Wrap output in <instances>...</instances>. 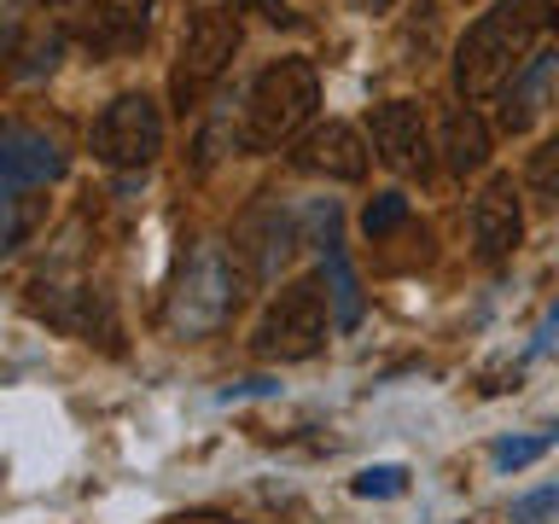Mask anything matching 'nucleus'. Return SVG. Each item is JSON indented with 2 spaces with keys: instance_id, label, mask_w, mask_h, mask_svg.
<instances>
[{
  "instance_id": "nucleus-26",
  "label": "nucleus",
  "mask_w": 559,
  "mask_h": 524,
  "mask_svg": "<svg viewBox=\"0 0 559 524\" xmlns=\"http://www.w3.org/2000/svg\"><path fill=\"white\" fill-rule=\"evenodd\" d=\"M262 7H269V12L280 17V12H286V0H262Z\"/></svg>"
},
{
  "instance_id": "nucleus-3",
  "label": "nucleus",
  "mask_w": 559,
  "mask_h": 524,
  "mask_svg": "<svg viewBox=\"0 0 559 524\" xmlns=\"http://www.w3.org/2000/svg\"><path fill=\"white\" fill-rule=\"evenodd\" d=\"M239 309V262L222 245H199L169 291V332L175 338H210Z\"/></svg>"
},
{
  "instance_id": "nucleus-7",
  "label": "nucleus",
  "mask_w": 559,
  "mask_h": 524,
  "mask_svg": "<svg viewBox=\"0 0 559 524\" xmlns=\"http://www.w3.org/2000/svg\"><path fill=\"white\" fill-rule=\"evenodd\" d=\"M157 0H76V35L99 59H117V52H134L152 35Z\"/></svg>"
},
{
  "instance_id": "nucleus-25",
  "label": "nucleus",
  "mask_w": 559,
  "mask_h": 524,
  "mask_svg": "<svg viewBox=\"0 0 559 524\" xmlns=\"http://www.w3.org/2000/svg\"><path fill=\"white\" fill-rule=\"evenodd\" d=\"M356 7H367V12H384V7H391V0H356Z\"/></svg>"
},
{
  "instance_id": "nucleus-5",
  "label": "nucleus",
  "mask_w": 559,
  "mask_h": 524,
  "mask_svg": "<svg viewBox=\"0 0 559 524\" xmlns=\"http://www.w3.org/2000/svg\"><path fill=\"white\" fill-rule=\"evenodd\" d=\"M239 52V12L222 7V0H204L199 12L187 17V35H181V59H175V76H169V94L181 111H192L210 87L222 82L227 59Z\"/></svg>"
},
{
  "instance_id": "nucleus-11",
  "label": "nucleus",
  "mask_w": 559,
  "mask_h": 524,
  "mask_svg": "<svg viewBox=\"0 0 559 524\" xmlns=\"http://www.w3.org/2000/svg\"><path fill=\"white\" fill-rule=\"evenodd\" d=\"M35 291H47V297H35V309L47 314L52 326H64V332H76V338H87L94 344V326L111 338V314H105V297H99V286H87V279H59V274H47Z\"/></svg>"
},
{
  "instance_id": "nucleus-4",
  "label": "nucleus",
  "mask_w": 559,
  "mask_h": 524,
  "mask_svg": "<svg viewBox=\"0 0 559 524\" xmlns=\"http://www.w3.org/2000/svg\"><path fill=\"white\" fill-rule=\"evenodd\" d=\"M332 309H326V279H292L280 286V297L262 309V321L251 332V349L262 361H304L326 344Z\"/></svg>"
},
{
  "instance_id": "nucleus-1",
  "label": "nucleus",
  "mask_w": 559,
  "mask_h": 524,
  "mask_svg": "<svg viewBox=\"0 0 559 524\" xmlns=\"http://www.w3.org/2000/svg\"><path fill=\"white\" fill-rule=\"evenodd\" d=\"M536 52V7L531 0H496L454 47V87L466 105L501 94L513 70Z\"/></svg>"
},
{
  "instance_id": "nucleus-24",
  "label": "nucleus",
  "mask_w": 559,
  "mask_h": 524,
  "mask_svg": "<svg viewBox=\"0 0 559 524\" xmlns=\"http://www.w3.org/2000/svg\"><path fill=\"white\" fill-rule=\"evenodd\" d=\"M542 12H548V24L559 29V0H542Z\"/></svg>"
},
{
  "instance_id": "nucleus-23",
  "label": "nucleus",
  "mask_w": 559,
  "mask_h": 524,
  "mask_svg": "<svg viewBox=\"0 0 559 524\" xmlns=\"http://www.w3.org/2000/svg\"><path fill=\"white\" fill-rule=\"evenodd\" d=\"M35 0H0V41H17V29L29 24Z\"/></svg>"
},
{
  "instance_id": "nucleus-16",
  "label": "nucleus",
  "mask_w": 559,
  "mask_h": 524,
  "mask_svg": "<svg viewBox=\"0 0 559 524\" xmlns=\"http://www.w3.org/2000/svg\"><path fill=\"white\" fill-rule=\"evenodd\" d=\"M321 279H326V303H332V321H338L344 332L361 321V286L356 274H349V257L344 251H326L321 262Z\"/></svg>"
},
{
  "instance_id": "nucleus-13",
  "label": "nucleus",
  "mask_w": 559,
  "mask_h": 524,
  "mask_svg": "<svg viewBox=\"0 0 559 524\" xmlns=\"http://www.w3.org/2000/svg\"><path fill=\"white\" fill-rule=\"evenodd\" d=\"M554 87H559V47H542V52H531V59L513 70V82L501 87V129L524 134L542 117V105H548Z\"/></svg>"
},
{
  "instance_id": "nucleus-10",
  "label": "nucleus",
  "mask_w": 559,
  "mask_h": 524,
  "mask_svg": "<svg viewBox=\"0 0 559 524\" xmlns=\"http://www.w3.org/2000/svg\"><path fill=\"white\" fill-rule=\"evenodd\" d=\"M64 175V152L59 140L41 129H7L0 134V199H17V192H41L47 181Z\"/></svg>"
},
{
  "instance_id": "nucleus-17",
  "label": "nucleus",
  "mask_w": 559,
  "mask_h": 524,
  "mask_svg": "<svg viewBox=\"0 0 559 524\" xmlns=\"http://www.w3.org/2000/svg\"><path fill=\"white\" fill-rule=\"evenodd\" d=\"M559 443V426H548V431H536V437H501L496 449H489V461H496L501 472H519V466H531V461H542Z\"/></svg>"
},
{
  "instance_id": "nucleus-6",
  "label": "nucleus",
  "mask_w": 559,
  "mask_h": 524,
  "mask_svg": "<svg viewBox=\"0 0 559 524\" xmlns=\"http://www.w3.org/2000/svg\"><path fill=\"white\" fill-rule=\"evenodd\" d=\"M164 152V111L146 94H117L94 122V157L111 169H146Z\"/></svg>"
},
{
  "instance_id": "nucleus-22",
  "label": "nucleus",
  "mask_w": 559,
  "mask_h": 524,
  "mask_svg": "<svg viewBox=\"0 0 559 524\" xmlns=\"http://www.w3.org/2000/svg\"><path fill=\"white\" fill-rule=\"evenodd\" d=\"M559 507V489H536V496H519L513 501V524H536V519H548Z\"/></svg>"
},
{
  "instance_id": "nucleus-18",
  "label": "nucleus",
  "mask_w": 559,
  "mask_h": 524,
  "mask_svg": "<svg viewBox=\"0 0 559 524\" xmlns=\"http://www.w3.org/2000/svg\"><path fill=\"white\" fill-rule=\"evenodd\" d=\"M524 187L536 192L548 210H559V134L542 140V152H531V169H524Z\"/></svg>"
},
{
  "instance_id": "nucleus-12",
  "label": "nucleus",
  "mask_w": 559,
  "mask_h": 524,
  "mask_svg": "<svg viewBox=\"0 0 559 524\" xmlns=\"http://www.w3.org/2000/svg\"><path fill=\"white\" fill-rule=\"evenodd\" d=\"M297 169H314L326 181H361L367 175V140L349 129V122H321L297 140Z\"/></svg>"
},
{
  "instance_id": "nucleus-8",
  "label": "nucleus",
  "mask_w": 559,
  "mask_h": 524,
  "mask_svg": "<svg viewBox=\"0 0 559 524\" xmlns=\"http://www.w3.org/2000/svg\"><path fill=\"white\" fill-rule=\"evenodd\" d=\"M367 134H373L379 164H391L396 175H426V169H431V134H426V117H419L414 99H384V105H373Z\"/></svg>"
},
{
  "instance_id": "nucleus-20",
  "label": "nucleus",
  "mask_w": 559,
  "mask_h": 524,
  "mask_svg": "<svg viewBox=\"0 0 559 524\" xmlns=\"http://www.w3.org/2000/svg\"><path fill=\"white\" fill-rule=\"evenodd\" d=\"M402 222H408V199H402V192H379V199L367 204V216H361L367 239H384V234H396Z\"/></svg>"
},
{
  "instance_id": "nucleus-2",
  "label": "nucleus",
  "mask_w": 559,
  "mask_h": 524,
  "mask_svg": "<svg viewBox=\"0 0 559 524\" xmlns=\"http://www.w3.org/2000/svg\"><path fill=\"white\" fill-rule=\"evenodd\" d=\"M321 105V76L309 59H274L269 70H257V82L245 87L239 105V146L245 152H274L304 129Z\"/></svg>"
},
{
  "instance_id": "nucleus-14",
  "label": "nucleus",
  "mask_w": 559,
  "mask_h": 524,
  "mask_svg": "<svg viewBox=\"0 0 559 524\" xmlns=\"http://www.w3.org/2000/svg\"><path fill=\"white\" fill-rule=\"evenodd\" d=\"M297 245H304V222L292 216V210H262V216L245 222V251H251V274L269 279L280 262H286Z\"/></svg>"
},
{
  "instance_id": "nucleus-15",
  "label": "nucleus",
  "mask_w": 559,
  "mask_h": 524,
  "mask_svg": "<svg viewBox=\"0 0 559 524\" xmlns=\"http://www.w3.org/2000/svg\"><path fill=\"white\" fill-rule=\"evenodd\" d=\"M443 164L454 175H478L489 164V129H484V117L472 111V105L443 117Z\"/></svg>"
},
{
  "instance_id": "nucleus-19",
  "label": "nucleus",
  "mask_w": 559,
  "mask_h": 524,
  "mask_svg": "<svg viewBox=\"0 0 559 524\" xmlns=\"http://www.w3.org/2000/svg\"><path fill=\"white\" fill-rule=\"evenodd\" d=\"M35 222H41V199H29V192H17V199H0V251H12V245L24 239Z\"/></svg>"
},
{
  "instance_id": "nucleus-9",
  "label": "nucleus",
  "mask_w": 559,
  "mask_h": 524,
  "mask_svg": "<svg viewBox=\"0 0 559 524\" xmlns=\"http://www.w3.org/2000/svg\"><path fill=\"white\" fill-rule=\"evenodd\" d=\"M524 216H519V187L513 175H489L484 192L472 199V251L478 262H507L519 251Z\"/></svg>"
},
{
  "instance_id": "nucleus-21",
  "label": "nucleus",
  "mask_w": 559,
  "mask_h": 524,
  "mask_svg": "<svg viewBox=\"0 0 559 524\" xmlns=\"http://www.w3.org/2000/svg\"><path fill=\"white\" fill-rule=\"evenodd\" d=\"M408 489V466H367V472H356V496H367V501H391V496H402Z\"/></svg>"
}]
</instances>
